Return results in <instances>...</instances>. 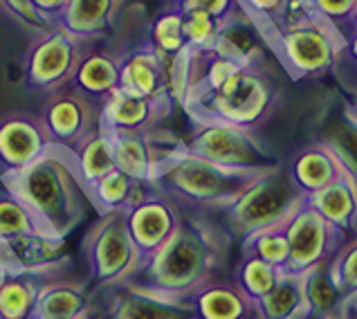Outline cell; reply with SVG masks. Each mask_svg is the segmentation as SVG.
<instances>
[{
  "instance_id": "1",
  "label": "cell",
  "mask_w": 357,
  "mask_h": 319,
  "mask_svg": "<svg viewBox=\"0 0 357 319\" xmlns=\"http://www.w3.org/2000/svg\"><path fill=\"white\" fill-rule=\"evenodd\" d=\"M227 234L205 216H185L160 248L139 261L121 285L173 299H189L202 283L216 279Z\"/></svg>"
},
{
  "instance_id": "2",
  "label": "cell",
  "mask_w": 357,
  "mask_h": 319,
  "mask_svg": "<svg viewBox=\"0 0 357 319\" xmlns=\"http://www.w3.org/2000/svg\"><path fill=\"white\" fill-rule=\"evenodd\" d=\"M0 184L25 202L40 232L61 239L86 221L88 209H95L70 151L54 144L29 167L0 173Z\"/></svg>"
},
{
  "instance_id": "3",
  "label": "cell",
  "mask_w": 357,
  "mask_h": 319,
  "mask_svg": "<svg viewBox=\"0 0 357 319\" xmlns=\"http://www.w3.org/2000/svg\"><path fill=\"white\" fill-rule=\"evenodd\" d=\"M259 176L261 173L218 167L182 149L162 164L151 187L165 193L180 209L222 212Z\"/></svg>"
},
{
  "instance_id": "4",
  "label": "cell",
  "mask_w": 357,
  "mask_h": 319,
  "mask_svg": "<svg viewBox=\"0 0 357 319\" xmlns=\"http://www.w3.org/2000/svg\"><path fill=\"white\" fill-rule=\"evenodd\" d=\"M180 106L191 121H218L254 131L277 106V86L265 66L241 68L216 88L191 95Z\"/></svg>"
},
{
  "instance_id": "5",
  "label": "cell",
  "mask_w": 357,
  "mask_h": 319,
  "mask_svg": "<svg viewBox=\"0 0 357 319\" xmlns=\"http://www.w3.org/2000/svg\"><path fill=\"white\" fill-rule=\"evenodd\" d=\"M305 195L292 182L288 169L265 171L236 200L218 212L229 236L248 239L250 234L281 228Z\"/></svg>"
},
{
  "instance_id": "6",
  "label": "cell",
  "mask_w": 357,
  "mask_h": 319,
  "mask_svg": "<svg viewBox=\"0 0 357 319\" xmlns=\"http://www.w3.org/2000/svg\"><path fill=\"white\" fill-rule=\"evenodd\" d=\"M185 149L191 156L225 169L265 173L281 167V162L252 128L218 124V121H191Z\"/></svg>"
},
{
  "instance_id": "7",
  "label": "cell",
  "mask_w": 357,
  "mask_h": 319,
  "mask_svg": "<svg viewBox=\"0 0 357 319\" xmlns=\"http://www.w3.org/2000/svg\"><path fill=\"white\" fill-rule=\"evenodd\" d=\"M268 47L294 79H312L333 70L342 50V38L324 20L310 16L272 32Z\"/></svg>"
},
{
  "instance_id": "8",
  "label": "cell",
  "mask_w": 357,
  "mask_h": 319,
  "mask_svg": "<svg viewBox=\"0 0 357 319\" xmlns=\"http://www.w3.org/2000/svg\"><path fill=\"white\" fill-rule=\"evenodd\" d=\"M84 259L90 281L101 288L121 285L137 270L142 256L128 234L124 212L99 214L84 239Z\"/></svg>"
},
{
  "instance_id": "9",
  "label": "cell",
  "mask_w": 357,
  "mask_h": 319,
  "mask_svg": "<svg viewBox=\"0 0 357 319\" xmlns=\"http://www.w3.org/2000/svg\"><path fill=\"white\" fill-rule=\"evenodd\" d=\"M281 230L288 241V263L283 267L285 274L301 276L314 265L331 261L349 243V239L340 230H335L305 198L281 225Z\"/></svg>"
},
{
  "instance_id": "10",
  "label": "cell",
  "mask_w": 357,
  "mask_h": 319,
  "mask_svg": "<svg viewBox=\"0 0 357 319\" xmlns=\"http://www.w3.org/2000/svg\"><path fill=\"white\" fill-rule=\"evenodd\" d=\"M86 47L88 40L73 36L61 25H54L50 32L34 36V43L29 45L25 59L27 88L43 92V95L66 88L73 81Z\"/></svg>"
},
{
  "instance_id": "11",
  "label": "cell",
  "mask_w": 357,
  "mask_h": 319,
  "mask_svg": "<svg viewBox=\"0 0 357 319\" xmlns=\"http://www.w3.org/2000/svg\"><path fill=\"white\" fill-rule=\"evenodd\" d=\"M40 121L54 147L73 153L99 126V106L73 86L50 92Z\"/></svg>"
},
{
  "instance_id": "12",
  "label": "cell",
  "mask_w": 357,
  "mask_h": 319,
  "mask_svg": "<svg viewBox=\"0 0 357 319\" xmlns=\"http://www.w3.org/2000/svg\"><path fill=\"white\" fill-rule=\"evenodd\" d=\"M115 147V167L135 182L151 184L160 167L173 153L185 149V142L158 128L151 131H110Z\"/></svg>"
},
{
  "instance_id": "13",
  "label": "cell",
  "mask_w": 357,
  "mask_h": 319,
  "mask_svg": "<svg viewBox=\"0 0 357 319\" xmlns=\"http://www.w3.org/2000/svg\"><path fill=\"white\" fill-rule=\"evenodd\" d=\"M124 216L128 234L142 259L169 241V236L180 228L182 218H185L178 205L165 193L153 189L151 184L130 207L124 209Z\"/></svg>"
},
{
  "instance_id": "14",
  "label": "cell",
  "mask_w": 357,
  "mask_h": 319,
  "mask_svg": "<svg viewBox=\"0 0 357 319\" xmlns=\"http://www.w3.org/2000/svg\"><path fill=\"white\" fill-rule=\"evenodd\" d=\"M52 147L43 121L27 112L0 117V173L20 171Z\"/></svg>"
},
{
  "instance_id": "15",
  "label": "cell",
  "mask_w": 357,
  "mask_h": 319,
  "mask_svg": "<svg viewBox=\"0 0 357 319\" xmlns=\"http://www.w3.org/2000/svg\"><path fill=\"white\" fill-rule=\"evenodd\" d=\"M169 66L171 59L160 57L149 43L132 50L128 54H121L119 90H126L130 95L144 99L169 101V104H173Z\"/></svg>"
},
{
  "instance_id": "16",
  "label": "cell",
  "mask_w": 357,
  "mask_h": 319,
  "mask_svg": "<svg viewBox=\"0 0 357 319\" xmlns=\"http://www.w3.org/2000/svg\"><path fill=\"white\" fill-rule=\"evenodd\" d=\"M104 290L110 292V302L99 319H196L189 299H173L128 285Z\"/></svg>"
},
{
  "instance_id": "17",
  "label": "cell",
  "mask_w": 357,
  "mask_h": 319,
  "mask_svg": "<svg viewBox=\"0 0 357 319\" xmlns=\"http://www.w3.org/2000/svg\"><path fill=\"white\" fill-rule=\"evenodd\" d=\"M213 52L220 57L236 61L245 68H261L265 66V52H268V40H265L259 25L252 16L238 5L234 12L222 20L218 36L211 45Z\"/></svg>"
},
{
  "instance_id": "18",
  "label": "cell",
  "mask_w": 357,
  "mask_h": 319,
  "mask_svg": "<svg viewBox=\"0 0 357 319\" xmlns=\"http://www.w3.org/2000/svg\"><path fill=\"white\" fill-rule=\"evenodd\" d=\"M169 101H153L126 90H115L99 106V124L108 131H151L158 128L160 121L171 112Z\"/></svg>"
},
{
  "instance_id": "19",
  "label": "cell",
  "mask_w": 357,
  "mask_h": 319,
  "mask_svg": "<svg viewBox=\"0 0 357 319\" xmlns=\"http://www.w3.org/2000/svg\"><path fill=\"white\" fill-rule=\"evenodd\" d=\"M196 319H261L257 302L245 295L236 281L211 279L189 297Z\"/></svg>"
},
{
  "instance_id": "20",
  "label": "cell",
  "mask_w": 357,
  "mask_h": 319,
  "mask_svg": "<svg viewBox=\"0 0 357 319\" xmlns=\"http://www.w3.org/2000/svg\"><path fill=\"white\" fill-rule=\"evenodd\" d=\"M66 267L54 272L40 288L34 319H77L90 315L88 283L84 279H70Z\"/></svg>"
},
{
  "instance_id": "21",
  "label": "cell",
  "mask_w": 357,
  "mask_h": 319,
  "mask_svg": "<svg viewBox=\"0 0 357 319\" xmlns=\"http://www.w3.org/2000/svg\"><path fill=\"white\" fill-rule=\"evenodd\" d=\"M124 3L126 0H68L56 25L93 43L117 25Z\"/></svg>"
},
{
  "instance_id": "22",
  "label": "cell",
  "mask_w": 357,
  "mask_h": 319,
  "mask_svg": "<svg viewBox=\"0 0 357 319\" xmlns=\"http://www.w3.org/2000/svg\"><path fill=\"white\" fill-rule=\"evenodd\" d=\"M119 68L121 54L108 47H86L70 86L101 106V101L119 88Z\"/></svg>"
},
{
  "instance_id": "23",
  "label": "cell",
  "mask_w": 357,
  "mask_h": 319,
  "mask_svg": "<svg viewBox=\"0 0 357 319\" xmlns=\"http://www.w3.org/2000/svg\"><path fill=\"white\" fill-rule=\"evenodd\" d=\"M305 200L349 241L357 236V180L346 171L328 187L305 195Z\"/></svg>"
},
{
  "instance_id": "24",
  "label": "cell",
  "mask_w": 357,
  "mask_h": 319,
  "mask_svg": "<svg viewBox=\"0 0 357 319\" xmlns=\"http://www.w3.org/2000/svg\"><path fill=\"white\" fill-rule=\"evenodd\" d=\"M61 267L66 265H59L54 270H40V272H29V270L7 272L3 276V281H0V319H34L40 288Z\"/></svg>"
},
{
  "instance_id": "25",
  "label": "cell",
  "mask_w": 357,
  "mask_h": 319,
  "mask_svg": "<svg viewBox=\"0 0 357 319\" xmlns=\"http://www.w3.org/2000/svg\"><path fill=\"white\" fill-rule=\"evenodd\" d=\"M288 173H290L292 182L297 184V189L303 195H310V193L321 191L324 187H328L331 182L337 180L344 173V167L337 162V158L333 156L326 144L317 142V144L305 147L303 151H299L297 156L292 158Z\"/></svg>"
},
{
  "instance_id": "26",
  "label": "cell",
  "mask_w": 357,
  "mask_h": 319,
  "mask_svg": "<svg viewBox=\"0 0 357 319\" xmlns=\"http://www.w3.org/2000/svg\"><path fill=\"white\" fill-rule=\"evenodd\" d=\"M7 245L9 252H12L16 270H29V272L54 270V267L66 265L68 261L66 239L40 230L27 236H20V239L7 241Z\"/></svg>"
},
{
  "instance_id": "27",
  "label": "cell",
  "mask_w": 357,
  "mask_h": 319,
  "mask_svg": "<svg viewBox=\"0 0 357 319\" xmlns=\"http://www.w3.org/2000/svg\"><path fill=\"white\" fill-rule=\"evenodd\" d=\"M301 290L308 319H328L342 313L344 299L331 274V261L314 265L312 270L301 274Z\"/></svg>"
},
{
  "instance_id": "28",
  "label": "cell",
  "mask_w": 357,
  "mask_h": 319,
  "mask_svg": "<svg viewBox=\"0 0 357 319\" xmlns=\"http://www.w3.org/2000/svg\"><path fill=\"white\" fill-rule=\"evenodd\" d=\"M70 156H73L75 169L86 187L97 182L101 176H106L108 171L117 169L115 167L113 133H110L104 124H99L93 135L81 142Z\"/></svg>"
},
{
  "instance_id": "29",
  "label": "cell",
  "mask_w": 357,
  "mask_h": 319,
  "mask_svg": "<svg viewBox=\"0 0 357 319\" xmlns=\"http://www.w3.org/2000/svg\"><path fill=\"white\" fill-rule=\"evenodd\" d=\"M149 189V184L144 182H135L128 178L124 171L113 169L108 171L106 176H101L97 182H93L88 187L90 200L95 205V212L106 214V212H124L130 207L142 193Z\"/></svg>"
},
{
  "instance_id": "30",
  "label": "cell",
  "mask_w": 357,
  "mask_h": 319,
  "mask_svg": "<svg viewBox=\"0 0 357 319\" xmlns=\"http://www.w3.org/2000/svg\"><path fill=\"white\" fill-rule=\"evenodd\" d=\"M261 319H308L301 290V276L281 272L274 288L257 302Z\"/></svg>"
},
{
  "instance_id": "31",
  "label": "cell",
  "mask_w": 357,
  "mask_h": 319,
  "mask_svg": "<svg viewBox=\"0 0 357 319\" xmlns=\"http://www.w3.org/2000/svg\"><path fill=\"white\" fill-rule=\"evenodd\" d=\"M319 142L331 149L344 171L357 180V112L351 108V104L344 108L340 119L328 126L324 140Z\"/></svg>"
},
{
  "instance_id": "32",
  "label": "cell",
  "mask_w": 357,
  "mask_h": 319,
  "mask_svg": "<svg viewBox=\"0 0 357 319\" xmlns=\"http://www.w3.org/2000/svg\"><path fill=\"white\" fill-rule=\"evenodd\" d=\"M149 45L165 59H176L187 47L185 34H182V12L176 5L158 14L151 23Z\"/></svg>"
},
{
  "instance_id": "33",
  "label": "cell",
  "mask_w": 357,
  "mask_h": 319,
  "mask_svg": "<svg viewBox=\"0 0 357 319\" xmlns=\"http://www.w3.org/2000/svg\"><path fill=\"white\" fill-rule=\"evenodd\" d=\"M32 232H38L32 212L25 207V202L16 193L3 187L0 191V239L14 241Z\"/></svg>"
},
{
  "instance_id": "34",
  "label": "cell",
  "mask_w": 357,
  "mask_h": 319,
  "mask_svg": "<svg viewBox=\"0 0 357 319\" xmlns=\"http://www.w3.org/2000/svg\"><path fill=\"white\" fill-rule=\"evenodd\" d=\"M281 270L270 263H265L254 256H243V261L236 270V281L238 288L250 297L252 302H259L263 295H268L274 283L279 281Z\"/></svg>"
},
{
  "instance_id": "35",
  "label": "cell",
  "mask_w": 357,
  "mask_h": 319,
  "mask_svg": "<svg viewBox=\"0 0 357 319\" xmlns=\"http://www.w3.org/2000/svg\"><path fill=\"white\" fill-rule=\"evenodd\" d=\"M243 256H254L283 272L285 263H288V241L281 228L263 230L257 234H250L243 239Z\"/></svg>"
},
{
  "instance_id": "36",
  "label": "cell",
  "mask_w": 357,
  "mask_h": 319,
  "mask_svg": "<svg viewBox=\"0 0 357 319\" xmlns=\"http://www.w3.org/2000/svg\"><path fill=\"white\" fill-rule=\"evenodd\" d=\"M331 274L337 283L344 306L357 297V236L331 259Z\"/></svg>"
},
{
  "instance_id": "37",
  "label": "cell",
  "mask_w": 357,
  "mask_h": 319,
  "mask_svg": "<svg viewBox=\"0 0 357 319\" xmlns=\"http://www.w3.org/2000/svg\"><path fill=\"white\" fill-rule=\"evenodd\" d=\"M220 23L222 20L213 18L207 12H198V9H187V12H182V34H185L187 47H193V50L211 47L213 40L218 36Z\"/></svg>"
},
{
  "instance_id": "38",
  "label": "cell",
  "mask_w": 357,
  "mask_h": 319,
  "mask_svg": "<svg viewBox=\"0 0 357 319\" xmlns=\"http://www.w3.org/2000/svg\"><path fill=\"white\" fill-rule=\"evenodd\" d=\"M308 5L312 9V14L319 20H324L342 40L355 29L353 23L355 0H308Z\"/></svg>"
},
{
  "instance_id": "39",
  "label": "cell",
  "mask_w": 357,
  "mask_h": 319,
  "mask_svg": "<svg viewBox=\"0 0 357 319\" xmlns=\"http://www.w3.org/2000/svg\"><path fill=\"white\" fill-rule=\"evenodd\" d=\"M0 12H5L16 25H20L32 36H40L54 27L52 20H47L32 5V0H0Z\"/></svg>"
},
{
  "instance_id": "40",
  "label": "cell",
  "mask_w": 357,
  "mask_h": 319,
  "mask_svg": "<svg viewBox=\"0 0 357 319\" xmlns=\"http://www.w3.org/2000/svg\"><path fill=\"white\" fill-rule=\"evenodd\" d=\"M333 70L337 72L344 88L349 86L351 90L357 88V27L342 40V50L337 54Z\"/></svg>"
},
{
  "instance_id": "41",
  "label": "cell",
  "mask_w": 357,
  "mask_h": 319,
  "mask_svg": "<svg viewBox=\"0 0 357 319\" xmlns=\"http://www.w3.org/2000/svg\"><path fill=\"white\" fill-rule=\"evenodd\" d=\"M173 5L182 9V12L198 9V12H207L218 20H225L238 7V0H176Z\"/></svg>"
},
{
  "instance_id": "42",
  "label": "cell",
  "mask_w": 357,
  "mask_h": 319,
  "mask_svg": "<svg viewBox=\"0 0 357 319\" xmlns=\"http://www.w3.org/2000/svg\"><path fill=\"white\" fill-rule=\"evenodd\" d=\"M66 3H68V0H32V5H34L47 20H52L54 25L59 23V16H61V12H63Z\"/></svg>"
},
{
  "instance_id": "43",
  "label": "cell",
  "mask_w": 357,
  "mask_h": 319,
  "mask_svg": "<svg viewBox=\"0 0 357 319\" xmlns=\"http://www.w3.org/2000/svg\"><path fill=\"white\" fill-rule=\"evenodd\" d=\"M12 270H16L14 259H12V252H9L7 241L0 239V281H3V276L7 272H12Z\"/></svg>"
},
{
  "instance_id": "44",
  "label": "cell",
  "mask_w": 357,
  "mask_h": 319,
  "mask_svg": "<svg viewBox=\"0 0 357 319\" xmlns=\"http://www.w3.org/2000/svg\"><path fill=\"white\" fill-rule=\"evenodd\" d=\"M342 315H344L346 319H357V311H355V308H349V306L342 308Z\"/></svg>"
},
{
  "instance_id": "45",
  "label": "cell",
  "mask_w": 357,
  "mask_h": 319,
  "mask_svg": "<svg viewBox=\"0 0 357 319\" xmlns=\"http://www.w3.org/2000/svg\"><path fill=\"white\" fill-rule=\"evenodd\" d=\"M351 108H353V110L357 112V88L353 90V104H351Z\"/></svg>"
},
{
  "instance_id": "46",
  "label": "cell",
  "mask_w": 357,
  "mask_h": 319,
  "mask_svg": "<svg viewBox=\"0 0 357 319\" xmlns=\"http://www.w3.org/2000/svg\"><path fill=\"white\" fill-rule=\"evenodd\" d=\"M346 306H349V308H355V311H357V297H355L353 302H349V304H346ZM346 306H344V308H346Z\"/></svg>"
},
{
  "instance_id": "47",
  "label": "cell",
  "mask_w": 357,
  "mask_h": 319,
  "mask_svg": "<svg viewBox=\"0 0 357 319\" xmlns=\"http://www.w3.org/2000/svg\"><path fill=\"white\" fill-rule=\"evenodd\" d=\"M353 23H355V27H357V0H355V12H353Z\"/></svg>"
},
{
  "instance_id": "48",
  "label": "cell",
  "mask_w": 357,
  "mask_h": 319,
  "mask_svg": "<svg viewBox=\"0 0 357 319\" xmlns=\"http://www.w3.org/2000/svg\"><path fill=\"white\" fill-rule=\"evenodd\" d=\"M328 319H346V317H344V315L340 313V315H335V317H328Z\"/></svg>"
},
{
  "instance_id": "49",
  "label": "cell",
  "mask_w": 357,
  "mask_h": 319,
  "mask_svg": "<svg viewBox=\"0 0 357 319\" xmlns=\"http://www.w3.org/2000/svg\"><path fill=\"white\" fill-rule=\"evenodd\" d=\"M77 319H93V317H90V315H86V317H77Z\"/></svg>"
}]
</instances>
